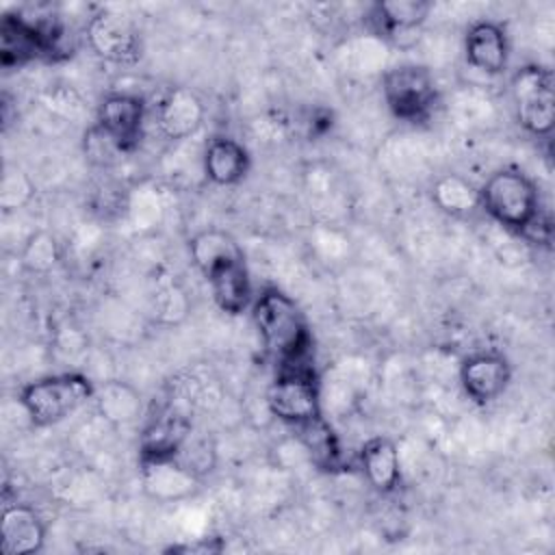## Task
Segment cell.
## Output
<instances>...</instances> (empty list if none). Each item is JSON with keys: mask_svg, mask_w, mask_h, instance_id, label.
<instances>
[{"mask_svg": "<svg viewBox=\"0 0 555 555\" xmlns=\"http://www.w3.org/2000/svg\"><path fill=\"white\" fill-rule=\"evenodd\" d=\"M191 431L193 425L184 412L176 410L173 405L156 410V414L147 416L139 434V460L180 455L191 438Z\"/></svg>", "mask_w": 555, "mask_h": 555, "instance_id": "13", "label": "cell"}, {"mask_svg": "<svg viewBox=\"0 0 555 555\" xmlns=\"http://www.w3.org/2000/svg\"><path fill=\"white\" fill-rule=\"evenodd\" d=\"M251 321L260 345L278 366L308 364L312 330L299 304L278 286L262 288L251 301Z\"/></svg>", "mask_w": 555, "mask_h": 555, "instance_id": "2", "label": "cell"}, {"mask_svg": "<svg viewBox=\"0 0 555 555\" xmlns=\"http://www.w3.org/2000/svg\"><path fill=\"white\" fill-rule=\"evenodd\" d=\"M206 119L202 98L186 87H171L156 104V126L169 141L193 137Z\"/></svg>", "mask_w": 555, "mask_h": 555, "instance_id": "16", "label": "cell"}, {"mask_svg": "<svg viewBox=\"0 0 555 555\" xmlns=\"http://www.w3.org/2000/svg\"><path fill=\"white\" fill-rule=\"evenodd\" d=\"M264 403L271 416L288 427L323 416L321 382L312 364L278 366L275 377L267 386Z\"/></svg>", "mask_w": 555, "mask_h": 555, "instance_id": "5", "label": "cell"}, {"mask_svg": "<svg viewBox=\"0 0 555 555\" xmlns=\"http://www.w3.org/2000/svg\"><path fill=\"white\" fill-rule=\"evenodd\" d=\"M382 95L392 117L408 124L425 121L440 100L434 72L421 63L392 65L382 76Z\"/></svg>", "mask_w": 555, "mask_h": 555, "instance_id": "7", "label": "cell"}, {"mask_svg": "<svg viewBox=\"0 0 555 555\" xmlns=\"http://www.w3.org/2000/svg\"><path fill=\"white\" fill-rule=\"evenodd\" d=\"M85 154L91 163L95 165H111L115 163L117 156H121L124 152L115 145V141L102 132L95 124L85 132Z\"/></svg>", "mask_w": 555, "mask_h": 555, "instance_id": "25", "label": "cell"}, {"mask_svg": "<svg viewBox=\"0 0 555 555\" xmlns=\"http://www.w3.org/2000/svg\"><path fill=\"white\" fill-rule=\"evenodd\" d=\"M516 124L531 137H548L555 126V80L542 63H525L509 78Z\"/></svg>", "mask_w": 555, "mask_h": 555, "instance_id": "6", "label": "cell"}, {"mask_svg": "<svg viewBox=\"0 0 555 555\" xmlns=\"http://www.w3.org/2000/svg\"><path fill=\"white\" fill-rule=\"evenodd\" d=\"M145 117L147 104L139 93L113 91L102 98L95 115V126L106 132L124 154H128L141 141Z\"/></svg>", "mask_w": 555, "mask_h": 555, "instance_id": "11", "label": "cell"}, {"mask_svg": "<svg viewBox=\"0 0 555 555\" xmlns=\"http://www.w3.org/2000/svg\"><path fill=\"white\" fill-rule=\"evenodd\" d=\"M85 39L89 50L106 63L132 65L141 59L139 26L121 11H95L85 26Z\"/></svg>", "mask_w": 555, "mask_h": 555, "instance_id": "9", "label": "cell"}, {"mask_svg": "<svg viewBox=\"0 0 555 555\" xmlns=\"http://www.w3.org/2000/svg\"><path fill=\"white\" fill-rule=\"evenodd\" d=\"M364 479L379 494H390L401 483V460L397 442L388 436H373L364 440L358 453Z\"/></svg>", "mask_w": 555, "mask_h": 555, "instance_id": "18", "label": "cell"}, {"mask_svg": "<svg viewBox=\"0 0 555 555\" xmlns=\"http://www.w3.org/2000/svg\"><path fill=\"white\" fill-rule=\"evenodd\" d=\"M225 548V542L219 535L195 538L193 542H178L165 548V553H182V555H215Z\"/></svg>", "mask_w": 555, "mask_h": 555, "instance_id": "26", "label": "cell"}, {"mask_svg": "<svg viewBox=\"0 0 555 555\" xmlns=\"http://www.w3.org/2000/svg\"><path fill=\"white\" fill-rule=\"evenodd\" d=\"M139 481L145 496L158 503H173L195 496L202 488V473L184 457L139 460Z\"/></svg>", "mask_w": 555, "mask_h": 555, "instance_id": "10", "label": "cell"}, {"mask_svg": "<svg viewBox=\"0 0 555 555\" xmlns=\"http://www.w3.org/2000/svg\"><path fill=\"white\" fill-rule=\"evenodd\" d=\"M431 2L425 0H386L371 7L369 20L373 28L390 39L416 33L429 17Z\"/></svg>", "mask_w": 555, "mask_h": 555, "instance_id": "19", "label": "cell"}, {"mask_svg": "<svg viewBox=\"0 0 555 555\" xmlns=\"http://www.w3.org/2000/svg\"><path fill=\"white\" fill-rule=\"evenodd\" d=\"M93 397L95 386L85 373L65 371L24 384L17 401L35 427H50L76 414Z\"/></svg>", "mask_w": 555, "mask_h": 555, "instance_id": "4", "label": "cell"}, {"mask_svg": "<svg viewBox=\"0 0 555 555\" xmlns=\"http://www.w3.org/2000/svg\"><path fill=\"white\" fill-rule=\"evenodd\" d=\"M33 193H35V186L22 169L17 167L4 169L2 182H0V204L4 210H17L20 206L28 204Z\"/></svg>", "mask_w": 555, "mask_h": 555, "instance_id": "24", "label": "cell"}, {"mask_svg": "<svg viewBox=\"0 0 555 555\" xmlns=\"http://www.w3.org/2000/svg\"><path fill=\"white\" fill-rule=\"evenodd\" d=\"M20 258H22L24 269L30 273L52 271L61 260V247H59L56 236L48 230L33 232L20 249Z\"/></svg>", "mask_w": 555, "mask_h": 555, "instance_id": "23", "label": "cell"}, {"mask_svg": "<svg viewBox=\"0 0 555 555\" xmlns=\"http://www.w3.org/2000/svg\"><path fill=\"white\" fill-rule=\"evenodd\" d=\"M202 165L208 182L215 186H234L249 173L251 156L238 139L217 134L206 143Z\"/></svg>", "mask_w": 555, "mask_h": 555, "instance_id": "17", "label": "cell"}, {"mask_svg": "<svg viewBox=\"0 0 555 555\" xmlns=\"http://www.w3.org/2000/svg\"><path fill=\"white\" fill-rule=\"evenodd\" d=\"M293 431H295L299 444L304 447V451L308 453L310 462L319 470L332 473V470L343 468L340 440L325 416H317L308 423H301V425L293 427Z\"/></svg>", "mask_w": 555, "mask_h": 555, "instance_id": "20", "label": "cell"}, {"mask_svg": "<svg viewBox=\"0 0 555 555\" xmlns=\"http://www.w3.org/2000/svg\"><path fill=\"white\" fill-rule=\"evenodd\" d=\"M464 59L473 69L486 76L503 74L509 63V37L505 26L494 20L473 22L464 35Z\"/></svg>", "mask_w": 555, "mask_h": 555, "instance_id": "14", "label": "cell"}, {"mask_svg": "<svg viewBox=\"0 0 555 555\" xmlns=\"http://www.w3.org/2000/svg\"><path fill=\"white\" fill-rule=\"evenodd\" d=\"M48 538V525L28 503H7L0 518V551L4 555L39 553Z\"/></svg>", "mask_w": 555, "mask_h": 555, "instance_id": "15", "label": "cell"}, {"mask_svg": "<svg viewBox=\"0 0 555 555\" xmlns=\"http://www.w3.org/2000/svg\"><path fill=\"white\" fill-rule=\"evenodd\" d=\"M457 379L464 395L475 405H488L507 390L512 382V364L501 351H475L460 362Z\"/></svg>", "mask_w": 555, "mask_h": 555, "instance_id": "12", "label": "cell"}, {"mask_svg": "<svg viewBox=\"0 0 555 555\" xmlns=\"http://www.w3.org/2000/svg\"><path fill=\"white\" fill-rule=\"evenodd\" d=\"M481 210L503 230L525 236L540 225V191L531 176L518 167L492 171L479 186Z\"/></svg>", "mask_w": 555, "mask_h": 555, "instance_id": "3", "label": "cell"}, {"mask_svg": "<svg viewBox=\"0 0 555 555\" xmlns=\"http://www.w3.org/2000/svg\"><path fill=\"white\" fill-rule=\"evenodd\" d=\"M95 403L100 414L111 423H130L141 412V397L137 390L121 382H106L95 388Z\"/></svg>", "mask_w": 555, "mask_h": 555, "instance_id": "22", "label": "cell"}, {"mask_svg": "<svg viewBox=\"0 0 555 555\" xmlns=\"http://www.w3.org/2000/svg\"><path fill=\"white\" fill-rule=\"evenodd\" d=\"M63 28L56 17L28 20L24 15H4L0 22V63L4 69L28 61L54 56L61 52Z\"/></svg>", "mask_w": 555, "mask_h": 555, "instance_id": "8", "label": "cell"}, {"mask_svg": "<svg viewBox=\"0 0 555 555\" xmlns=\"http://www.w3.org/2000/svg\"><path fill=\"white\" fill-rule=\"evenodd\" d=\"M189 256L206 280L212 301L230 317L245 312L254 301L251 278L243 247L221 228H204L189 238Z\"/></svg>", "mask_w": 555, "mask_h": 555, "instance_id": "1", "label": "cell"}, {"mask_svg": "<svg viewBox=\"0 0 555 555\" xmlns=\"http://www.w3.org/2000/svg\"><path fill=\"white\" fill-rule=\"evenodd\" d=\"M431 202L438 210H442L449 217H470L477 210H481L479 204V186H475L468 178L462 173H442L431 184Z\"/></svg>", "mask_w": 555, "mask_h": 555, "instance_id": "21", "label": "cell"}]
</instances>
